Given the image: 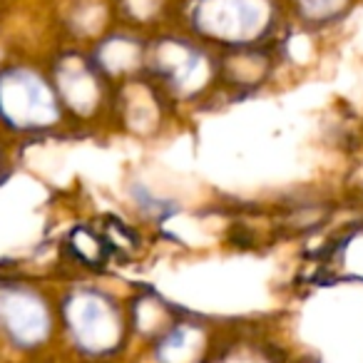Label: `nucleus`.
<instances>
[{
    "mask_svg": "<svg viewBox=\"0 0 363 363\" xmlns=\"http://www.w3.org/2000/svg\"><path fill=\"white\" fill-rule=\"evenodd\" d=\"M202 343V333L194 326H177L160 341V363H197Z\"/></svg>",
    "mask_w": 363,
    "mask_h": 363,
    "instance_id": "39448f33",
    "label": "nucleus"
},
{
    "mask_svg": "<svg viewBox=\"0 0 363 363\" xmlns=\"http://www.w3.org/2000/svg\"><path fill=\"white\" fill-rule=\"evenodd\" d=\"M0 323L18 346L33 348L50 331L48 306L28 289H0Z\"/></svg>",
    "mask_w": 363,
    "mask_h": 363,
    "instance_id": "20e7f679",
    "label": "nucleus"
},
{
    "mask_svg": "<svg viewBox=\"0 0 363 363\" xmlns=\"http://www.w3.org/2000/svg\"><path fill=\"white\" fill-rule=\"evenodd\" d=\"M60 85L65 90L67 100L77 105V110H82V105H92V100H95V82L82 67L65 70V77H60Z\"/></svg>",
    "mask_w": 363,
    "mask_h": 363,
    "instance_id": "423d86ee",
    "label": "nucleus"
},
{
    "mask_svg": "<svg viewBox=\"0 0 363 363\" xmlns=\"http://www.w3.org/2000/svg\"><path fill=\"white\" fill-rule=\"evenodd\" d=\"M264 23V0H204L199 6V28L224 40H252Z\"/></svg>",
    "mask_w": 363,
    "mask_h": 363,
    "instance_id": "7ed1b4c3",
    "label": "nucleus"
},
{
    "mask_svg": "<svg viewBox=\"0 0 363 363\" xmlns=\"http://www.w3.org/2000/svg\"><path fill=\"white\" fill-rule=\"evenodd\" d=\"M298 6L306 16L311 18H323V16H331L336 13L338 8L343 6V0H298Z\"/></svg>",
    "mask_w": 363,
    "mask_h": 363,
    "instance_id": "0eeeda50",
    "label": "nucleus"
},
{
    "mask_svg": "<svg viewBox=\"0 0 363 363\" xmlns=\"http://www.w3.org/2000/svg\"><path fill=\"white\" fill-rule=\"evenodd\" d=\"M0 115L18 130H35L57 120V107L40 77L13 70L0 77Z\"/></svg>",
    "mask_w": 363,
    "mask_h": 363,
    "instance_id": "f03ea898",
    "label": "nucleus"
},
{
    "mask_svg": "<svg viewBox=\"0 0 363 363\" xmlns=\"http://www.w3.org/2000/svg\"><path fill=\"white\" fill-rule=\"evenodd\" d=\"M65 321L77 348L92 356H105L122 341V316L107 296L77 291L65 303Z\"/></svg>",
    "mask_w": 363,
    "mask_h": 363,
    "instance_id": "f257e3e1",
    "label": "nucleus"
},
{
    "mask_svg": "<svg viewBox=\"0 0 363 363\" xmlns=\"http://www.w3.org/2000/svg\"><path fill=\"white\" fill-rule=\"evenodd\" d=\"M227 363H259V361H254V358H232Z\"/></svg>",
    "mask_w": 363,
    "mask_h": 363,
    "instance_id": "6e6552de",
    "label": "nucleus"
}]
</instances>
